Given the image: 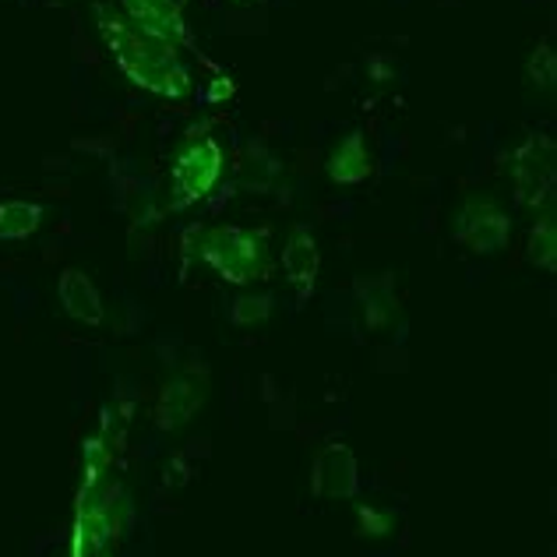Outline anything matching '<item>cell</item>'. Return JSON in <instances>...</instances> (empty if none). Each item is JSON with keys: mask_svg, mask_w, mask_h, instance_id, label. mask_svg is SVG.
Returning <instances> with one entry per match:
<instances>
[{"mask_svg": "<svg viewBox=\"0 0 557 557\" xmlns=\"http://www.w3.org/2000/svg\"><path fill=\"white\" fill-rule=\"evenodd\" d=\"M42 209L33 201H4L0 205V240H25L39 230Z\"/></svg>", "mask_w": 557, "mask_h": 557, "instance_id": "obj_12", "label": "cell"}, {"mask_svg": "<svg viewBox=\"0 0 557 557\" xmlns=\"http://www.w3.org/2000/svg\"><path fill=\"white\" fill-rule=\"evenodd\" d=\"M554 78H557V67H554V53L547 42H540L536 53H533V61H530V82L536 85V89H544L550 92L554 89Z\"/></svg>", "mask_w": 557, "mask_h": 557, "instance_id": "obj_14", "label": "cell"}, {"mask_svg": "<svg viewBox=\"0 0 557 557\" xmlns=\"http://www.w3.org/2000/svg\"><path fill=\"white\" fill-rule=\"evenodd\" d=\"M360 525H363V533L385 536V533H392L395 516L392 511H377V508H360Z\"/></svg>", "mask_w": 557, "mask_h": 557, "instance_id": "obj_17", "label": "cell"}, {"mask_svg": "<svg viewBox=\"0 0 557 557\" xmlns=\"http://www.w3.org/2000/svg\"><path fill=\"white\" fill-rule=\"evenodd\" d=\"M96 14H99L102 36H107L110 50L116 57V67H121L138 89H149L166 99H184L190 92V75L177 61V47H173V42L141 33V28L131 25L124 14L110 4H99Z\"/></svg>", "mask_w": 557, "mask_h": 557, "instance_id": "obj_1", "label": "cell"}, {"mask_svg": "<svg viewBox=\"0 0 557 557\" xmlns=\"http://www.w3.org/2000/svg\"><path fill=\"white\" fill-rule=\"evenodd\" d=\"M57 297H61L64 311L71 318L85 321V325H99L102 321V300H99V289L92 286V278L78 272V269H67L57 283Z\"/></svg>", "mask_w": 557, "mask_h": 557, "instance_id": "obj_8", "label": "cell"}, {"mask_svg": "<svg viewBox=\"0 0 557 557\" xmlns=\"http://www.w3.org/2000/svg\"><path fill=\"white\" fill-rule=\"evenodd\" d=\"M525 258L533 261L536 269H544L550 272L557 265V226H554V219L544 215L540 223L533 226L530 233V244H525Z\"/></svg>", "mask_w": 557, "mask_h": 557, "instance_id": "obj_13", "label": "cell"}, {"mask_svg": "<svg viewBox=\"0 0 557 557\" xmlns=\"http://www.w3.org/2000/svg\"><path fill=\"white\" fill-rule=\"evenodd\" d=\"M511 177H516V195L522 205H540L550 201L554 190V145L547 138H530L516 152V166H511Z\"/></svg>", "mask_w": 557, "mask_h": 557, "instance_id": "obj_5", "label": "cell"}, {"mask_svg": "<svg viewBox=\"0 0 557 557\" xmlns=\"http://www.w3.org/2000/svg\"><path fill=\"white\" fill-rule=\"evenodd\" d=\"M121 14L141 33L173 42V47L187 42V25L177 0H121Z\"/></svg>", "mask_w": 557, "mask_h": 557, "instance_id": "obj_6", "label": "cell"}, {"mask_svg": "<svg viewBox=\"0 0 557 557\" xmlns=\"http://www.w3.org/2000/svg\"><path fill=\"white\" fill-rule=\"evenodd\" d=\"M269 314V297H244L237 307H233V321L237 325H251V321H258V318H265Z\"/></svg>", "mask_w": 557, "mask_h": 557, "instance_id": "obj_16", "label": "cell"}, {"mask_svg": "<svg viewBox=\"0 0 557 557\" xmlns=\"http://www.w3.org/2000/svg\"><path fill=\"white\" fill-rule=\"evenodd\" d=\"M325 170L335 184H360L371 177V152H368V141H363L360 131H354V135L335 145Z\"/></svg>", "mask_w": 557, "mask_h": 557, "instance_id": "obj_9", "label": "cell"}, {"mask_svg": "<svg viewBox=\"0 0 557 557\" xmlns=\"http://www.w3.org/2000/svg\"><path fill=\"white\" fill-rule=\"evenodd\" d=\"M201 399H205V385L198 377H190V374L177 377L170 385L166 403H163V428H170V423H184L190 413H195V406Z\"/></svg>", "mask_w": 557, "mask_h": 557, "instance_id": "obj_11", "label": "cell"}, {"mask_svg": "<svg viewBox=\"0 0 557 557\" xmlns=\"http://www.w3.org/2000/svg\"><path fill=\"white\" fill-rule=\"evenodd\" d=\"M283 265H286V275L297 286H311L314 283L321 255H318L314 233L307 230V226H297V230L289 233V244H286V251H283Z\"/></svg>", "mask_w": 557, "mask_h": 557, "instance_id": "obj_10", "label": "cell"}, {"mask_svg": "<svg viewBox=\"0 0 557 557\" xmlns=\"http://www.w3.org/2000/svg\"><path fill=\"white\" fill-rule=\"evenodd\" d=\"M395 300H392V283L381 278L377 286H371V300H368V321L371 325H381V311H392Z\"/></svg>", "mask_w": 557, "mask_h": 557, "instance_id": "obj_15", "label": "cell"}, {"mask_svg": "<svg viewBox=\"0 0 557 557\" xmlns=\"http://www.w3.org/2000/svg\"><path fill=\"white\" fill-rule=\"evenodd\" d=\"M511 219L491 198H466L451 223V237L476 255H494L508 244Z\"/></svg>", "mask_w": 557, "mask_h": 557, "instance_id": "obj_3", "label": "cell"}, {"mask_svg": "<svg viewBox=\"0 0 557 557\" xmlns=\"http://www.w3.org/2000/svg\"><path fill=\"white\" fill-rule=\"evenodd\" d=\"M219 173H223V149L212 138H201L195 145H187L181 152L177 166H173V181L181 190V205H190L205 198L215 187Z\"/></svg>", "mask_w": 557, "mask_h": 557, "instance_id": "obj_4", "label": "cell"}, {"mask_svg": "<svg viewBox=\"0 0 557 557\" xmlns=\"http://www.w3.org/2000/svg\"><path fill=\"white\" fill-rule=\"evenodd\" d=\"M201 258L226 278V283H251L269 272V244L251 230L219 226L201 233Z\"/></svg>", "mask_w": 557, "mask_h": 557, "instance_id": "obj_2", "label": "cell"}, {"mask_svg": "<svg viewBox=\"0 0 557 557\" xmlns=\"http://www.w3.org/2000/svg\"><path fill=\"white\" fill-rule=\"evenodd\" d=\"M314 494L321 497H354L357 462L346 445H329L314 462Z\"/></svg>", "mask_w": 557, "mask_h": 557, "instance_id": "obj_7", "label": "cell"}]
</instances>
